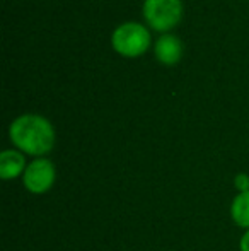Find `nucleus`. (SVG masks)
Masks as SVG:
<instances>
[{"instance_id": "2", "label": "nucleus", "mask_w": 249, "mask_h": 251, "mask_svg": "<svg viewBox=\"0 0 249 251\" xmlns=\"http://www.w3.org/2000/svg\"><path fill=\"white\" fill-rule=\"evenodd\" d=\"M113 47L125 56H138L147 51L150 45V34L145 26L138 23H125L113 33Z\"/></svg>"}, {"instance_id": "8", "label": "nucleus", "mask_w": 249, "mask_h": 251, "mask_svg": "<svg viewBox=\"0 0 249 251\" xmlns=\"http://www.w3.org/2000/svg\"><path fill=\"white\" fill-rule=\"evenodd\" d=\"M234 188L237 193L249 192V175L248 173H237L234 176Z\"/></svg>"}, {"instance_id": "4", "label": "nucleus", "mask_w": 249, "mask_h": 251, "mask_svg": "<svg viewBox=\"0 0 249 251\" xmlns=\"http://www.w3.org/2000/svg\"><path fill=\"white\" fill-rule=\"evenodd\" d=\"M183 5L181 0H145L143 17L150 27L157 31L173 29L181 19Z\"/></svg>"}, {"instance_id": "5", "label": "nucleus", "mask_w": 249, "mask_h": 251, "mask_svg": "<svg viewBox=\"0 0 249 251\" xmlns=\"http://www.w3.org/2000/svg\"><path fill=\"white\" fill-rule=\"evenodd\" d=\"M27 168L26 154L17 149H5L0 154V178L3 181L23 178Z\"/></svg>"}, {"instance_id": "6", "label": "nucleus", "mask_w": 249, "mask_h": 251, "mask_svg": "<svg viewBox=\"0 0 249 251\" xmlns=\"http://www.w3.org/2000/svg\"><path fill=\"white\" fill-rule=\"evenodd\" d=\"M156 56L160 63L164 65H174L180 62L181 55H183V45L174 34H162L159 40L156 41Z\"/></svg>"}, {"instance_id": "3", "label": "nucleus", "mask_w": 249, "mask_h": 251, "mask_svg": "<svg viewBox=\"0 0 249 251\" xmlns=\"http://www.w3.org/2000/svg\"><path fill=\"white\" fill-rule=\"evenodd\" d=\"M21 181L31 195H45L53 188L57 181V168L51 159L36 157L27 162V168Z\"/></svg>"}, {"instance_id": "7", "label": "nucleus", "mask_w": 249, "mask_h": 251, "mask_svg": "<svg viewBox=\"0 0 249 251\" xmlns=\"http://www.w3.org/2000/svg\"><path fill=\"white\" fill-rule=\"evenodd\" d=\"M229 214L237 227L248 231L249 229V192L237 193L230 201Z\"/></svg>"}, {"instance_id": "1", "label": "nucleus", "mask_w": 249, "mask_h": 251, "mask_svg": "<svg viewBox=\"0 0 249 251\" xmlns=\"http://www.w3.org/2000/svg\"><path fill=\"white\" fill-rule=\"evenodd\" d=\"M9 139L14 149L31 157H46L55 147V128L50 120L41 115L26 113L10 123Z\"/></svg>"}, {"instance_id": "9", "label": "nucleus", "mask_w": 249, "mask_h": 251, "mask_svg": "<svg viewBox=\"0 0 249 251\" xmlns=\"http://www.w3.org/2000/svg\"><path fill=\"white\" fill-rule=\"evenodd\" d=\"M239 251H249V229L243 232L239 239Z\"/></svg>"}]
</instances>
